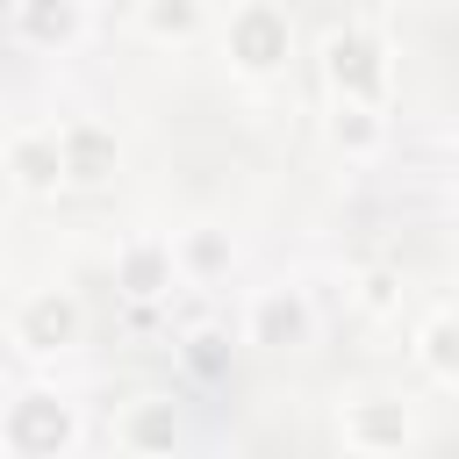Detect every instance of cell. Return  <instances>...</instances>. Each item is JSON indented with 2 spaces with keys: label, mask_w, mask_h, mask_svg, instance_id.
<instances>
[{
  "label": "cell",
  "mask_w": 459,
  "mask_h": 459,
  "mask_svg": "<svg viewBox=\"0 0 459 459\" xmlns=\"http://www.w3.org/2000/svg\"><path fill=\"white\" fill-rule=\"evenodd\" d=\"M65 179H108V136L100 129H65Z\"/></svg>",
  "instance_id": "52a82bcc"
},
{
  "label": "cell",
  "mask_w": 459,
  "mask_h": 459,
  "mask_svg": "<svg viewBox=\"0 0 459 459\" xmlns=\"http://www.w3.org/2000/svg\"><path fill=\"white\" fill-rule=\"evenodd\" d=\"M186 258H194V273H215V265H230V251H222L215 237H194V244H186Z\"/></svg>",
  "instance_id": "8fae6325"
},
{
  "label": "cell",
  "mask_w": 459,
  "mask_h": 459,
  "mask_svg": "<svg viewBox=\"0 0 459 459\" xmlns=\"http://www.w3.org/2000/svg\"><path fill=\"white\" fill-rule=\"evenodd\" d=\"M330 79H337L344 100H366V108H373V93H380V57H373V43H366V36H330Z\"/></svg>",
  "instance_id": "5b68a950"
},
{
  "label": "cell",
  "mask_w": 459,
  "mask_h": 459,
  "mask_svg": "<svg viewBox=\"0 0 459 459\" xmlns=\"http://www.w3.org/2000/svg\"><path fill=\"white\" fill-rule=\"evenodd\" d=\"M423 366H430L445 387H459V316H437V323L423 330Z\"/></svg>",
  "instance_id": "ba28073f"
},
{
  "label": "cell",
  "mask_w": 459,
  "mask_h": 459,
  "mask_svg": "<svg viewBox=\"0 0 459 459\" xmlns=\"http://www.w3.org/2000/svg\"><path fill=\"white\" fill-rule=\"evenodd\" d=\"M230 57H237L251 79L280 72V65H287V14H280V7H244V14L230 22Z\"/></svg>",
  "instance_id": "7a4b0ae2"
},
{
  "label": "cell",
  "mask_w": 459,
  "mask_h": 459,
  "mask_svg": "<svg viewBox=\"0 0 459 459\" xmlns=\"http://www.w3.org/2000/svg\"><path fill=\"white\" fill-rule=\"evenodd\" d=\"M316 337V308L301 287H265L251 301V344H273V351H294Z\"/></svg>",
  "instance_id": "6da1fadb"
},
{
  "label": "cell",
  "mask_w": 459,
  "mask_h": 459,
  "mask_svg": "<svg viewBox=\"0 0 459 459\" xmlns=\"http://www.w3.org/2000/svg\"><path fill=\"white\" fill-rule=\"evenodd\" d=\"M7 165H14V186L22 194H57L65 179V129H29L7 143Z\"/></svg>",
  "instance_id": "277c9868"
},
{
  "label": "cell",
  "mask_w": 459,
  "mask_h": 459,
  "mask_svg": "<svg viewBox=\"0 0 459 459\" xmlns=\"http://www.w3.org/2000/svg\"><path fill=\"white\" fill-rule=\"evenodd\" d=\"M143 29L151 36H194L201 29V0H143Z\"/></svg>",
  "instance_id": "30bf717a"
},
{
  "label": "cell",
  "mask_w": 459,
  "mask_h": 459,
  "mask_svg": "<svg viewBox=\"0 0 459 459\" xmlns=\"http://www.w3.org/2000/svg\"><path fill=\"white\" fill-rule=\"evenodd\" d=\"M172 273H179L172 244H129V251H122V287H129V294H165Z\"/></svg>",
  "instance_id": "8992f818"
},
{
  "label": "cell",
  "mask_w": 459,
  "mask_h": 459,
  "mask_svg": "<svg viewBox=\"0 0 459 459\" xmlns=\"http://www.w3.org/2000/svg\"><path fill=\"white\" fill-rule=\"evenodd\" d=\"M14 344L36 351V359L79 344V301H72V294H36V301L22 308V323H14Z\"/></svg>",
  "instance_id": "3957f363"
},
{
  "label": "cell",
  "mask_w": 459,
  "mask_h": 459,
  "mask_svg": "<svg viewBox=\"0 0 459 459\" xmlns=\"http://www.w3.org/2000/svg\"><path fill=\"white\" fill-rule=\"evenodd\" d=\"M351 445H409V416H387V409H359L344 423Z\"/></svg>",
  "instance_id": "9c48e42d"
}]
</instances>
